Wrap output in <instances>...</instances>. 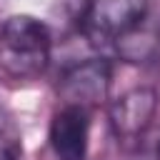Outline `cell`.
Listing matches in <instances>:
<instances>
[{
    "instance_id": "6",
    "label": "cell",
    "mask_w": 160,
    "mask_h": 160,
    "mask_svg": "<svg viewBox=\"0 0 160 160\" xmlns=\"http://www.w3.org/2000/svg\"><path fill=\"white\" fill-rule=\"evenodd\" d=\"M0 160H25L20 140L5 130H0Z\"/></svg>"
},
{
    "instance_id": "2",
    "label": "cell",
    "mask_w": 160,
    "mask_h": 160,
    "mask_svg": "<svg viewBox=\"0 0 160 160\" xmlns=\"http://www.w3.org/2000/svg\"><path fill=\"white\" fill-rule=\"evenodd\" d=\"M148 0H85L80 30L90 45L118 42L142 25Z\"/></svg>"
},
{
    "instance_id": "1",
    "label": "cell",
    "mask_w": 160,
    "mask_h": 160,
    "mask_svg": "<svg viewBox=\"0 0 160 160\" xmlns=\"http://www.w3.org/2000/svg\"><path fill=\"white\" fill-rule=\"evenodd\" d=\"M50 28L32 15H10L0 25V65L15 78H35L50 60Z\"/></svg>"
},
{
    "instance_id": "5",
    "label": "cell",
    "mask_w": 160,
    "mask_h": 160,
    "mask_svg": "<svg viewBox=\"0 0 160 160\" xmlns=\"http://www.w3.org/2000/svg\"><path fill=\"white\" fill-rule=\"evenodd\" d=\"M48 138L58 160H85L90 145V110L60 105L50 120Z\"/></svg>"
},
{
    "instance_id": "3",
    "label": "cell",
    "mask_w": 160,
    "mask_h": 160,
    "mask_svg": "<svg viewBox=\"0 0 160 160\" xmlns=\"http://www.w3.org/2000/svg\"><path fill=\"white\" fill-rule=\"evenodd\" d=\"M112 80V65L105 58H90L82 62L70 65L58 82V92L62 98V105H78L85 110H92L108 100Z\"/></svg>"
},
{
    "instance_id": "7",
    "label": "cell",
    "mask_w": 160,
    "mask_h": 160,
    "mask_svg": "<svg viewBox=\"0 0 160 160\" xmlns=\"http://www.w3.org/2000/svg\"><path fill=\"white\" fill-rule=\"evenodd\" d=\"M158 160H160V145H158Z\"/></svg>"
},
{
    "instance_id": "4",
    "label": "cell",
    "mask_w": 160,
    "mask_h": 160,
    "mask_svg": "<svg viewBox=\"0 0 160 160\" xmlns=\"http://www.w3.org/2000/svg\"><path fill=\"white\" fill-rule=\"evenodd\" d=\"M158 112V92L155 88H132L115 98L108 108L110 128L120 140H135L140 138L150 125Z\"/></svg>"
}]
</instances>
